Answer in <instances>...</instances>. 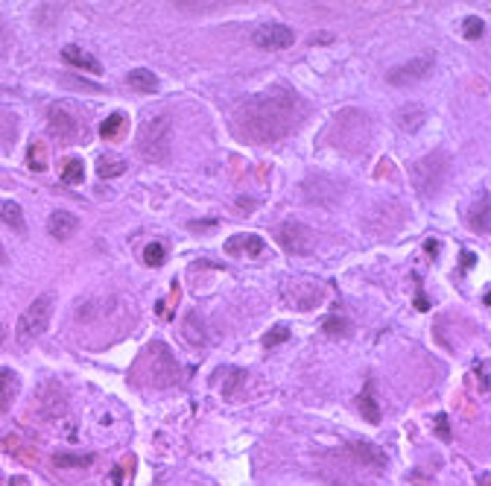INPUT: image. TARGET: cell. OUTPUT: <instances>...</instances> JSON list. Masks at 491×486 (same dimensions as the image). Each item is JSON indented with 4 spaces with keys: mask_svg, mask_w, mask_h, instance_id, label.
Returning <instances> with one entry per match:
<instances>
[{
    "mask_svg": "<svg viewBox=\"0 0 491 486\" xmlns=\"http://www.w3.org/2000/svg\"><path fill=\"white\" fill-rule=\"evenodd\" d=\"M485 32V24H483V18H477V15H468V18L462 21V36L465 39H480Z\"/></svg>",
    "mask_w": 491,
    "mask_h": 486,
    "instance_id": "484cf974",
    "label": "cell"
},
{
    "mask_svg": "<svg viewBox=\"0 0 491 486\" xmlns=\"http://www.w3.org/2000/svg\"><path fill=\"white\" fill-rule=\"evenodd\" d=\"M0 340H3V331H0Z\"/></svg>",
    "mask_w": 491,
    "mask_h": 486,
    "instance_id": "e575fe53",
    "label": "cell"
},
{
    "mask_svg": "<svg viewBox=\"0 0 491 486\" xmlns=\"http://www.w3.org/2000/svg\"><path fill=\"white\" fill-rule=\"evenodd\" d=\"M436 249H439V243H436V240H427V255H430V258H436Z\"/></svg>",
    "mask_w": 491,
    "mask_h": 486,
    "instance_id": "4dcf8cb0",
    "label": "cell"
},
{
    "mask_svg": "<svg viewBox=\"0 0 491 486\" xmlns=\"http://www.w3.org/2000/svg\"><path fill=\"white\" fill-rule=\"evenodd\" d=\"M62 56H64V62H68V64H73V68L85 71V74H94V76H100V74H103L100 62H97L91 53L82 50V47H76V44H68V47H64Z\"/></svg>",
    "mask_w": 491,
    "mask_h": 486,
    "instance_id": "7c38bea8",
    "label": "cell"
},
{
    "mask_svg": "<svg viewBox=\"0 0 491 486\" xmlns=\"http://www.w3.org/2000/svg\"><path fill=\"white\" fill-rule=\"evenodd\" d=\"M12 486H27V480H24V478H15V480H12Z\"/></svg>",
    "mask_w": 491,
    "mask_h": 486,
    "instance_id": "d6a6232c",
    "label": "cell"
},
{
    "mask_svg": "<svg viewBox=\"0 0 491 486\" xmlns=\"http://www.w3.org/2000/svg\"><path fill=\"white\" fill-rule=\"evenodd\" d=\"M126 173V161L118 158V155H103L100 161H97V176L100 179H114V176H123Z\"/></svg>",
    "mask_w": 491,
    "mask_h": 486,
    "instance_id": "e0dca14e",
    "label": "cell"
},
{
    "mask_svg": "<svg viewBox=\"0 0 491 486\" xmlns=\"http://www.w3.org/2000/svg\"><path fill=\"white\" fill-rule=\"evenodd\" d=\"M82 176H85V167H82V161H79V158H68V161H64V167H62V182L79 185V182H82Z\"/></svg>",
    "mask_w": 491,
    "mask_h": 486,
    "instance_id": "603a6c76",
    "label": "cell"
},
{
    "mask_svg": "<svg viewBox=\"0 0 491 486\" xmlns=\"http://www.w3.org/2000/svg\"><path fill=\"white\" fill-rule=\"evenodd\" d=\"M0 261H6V252H3V243H0Z\"/></svg>",
    "mask_w": 491,
    "mask_h": 486,
    "instance_id": "836d02e7",
    "label": "cell"
},
{
    "mask_svg": "<svg viewBox=\"0 0 491 486\" xmlns=\"http://www.w3.org/2000/svg\"><path fill=\"white\" fill-rule=\"evenodd\" d=\"M360 413L366 416V422L369 425H380V408H378V398H374V387L371 384H366V390H363V396H360Z\"/></svg>",
    "mask_w": 491,
    "mask_h": 486,
    "instance_id": "9a60e30c",
    "label": "cell"
},
{
    "mask_svg": "<svg viewBox=\"0 0 491 486\" xmlns=\"http://www.w3.org/2000/svg\"><path fill=\"white\" fill-rule=\"evenodd\" d=\"M53 460H56V466H62V468H79V466H91V463H94V454H56Z\"/></svg>",
    "mask_w": 491,
    "mask_h": 486,
    "instance_id": "d4e9b609",
    "label": "cell"
},
{
    "mask_svg": "<svg viewBox=\"0 0 491 486\" xmlns=\"http://www.w3.org/2000/svg\"><path fill=\"white\" fill-rule=\"evenodd\" d=\"M488 361H483V363H477V378L483 381V393H488Z\"/></svg>",
    "mask_w": 491,
    "mask_h": 486,
    "instance_id": "f546056e",
    "label": "cell"
},
{
    "mask_svg": "<svg viewBox=\"0 0 491 486\" xmlns=\"http://www.w3.org/2000/svg\"><path fill=\"white\" fill-rule=\"evenodd\" d=\"M284 340H290V328H287V326H278V328H272V331L264 337V346L272 349V346H278V343H284Z\"/></svg>",
    "mask_w": 491,
    "mask_h": 486,
    "instance_id": "4316f807",
    "label": "cell"
},
{
    "mask_svg": "<svg viewBox=\"0 0 491 486\" xmlns=\"http://www.w3.org/2000/svg\"><path fill=\"white\" fill-rule=\"evenodd\" d=\"M21 390V381L12 369H0V410H9L15 396Z\"/></svg>",
    "mask_w": 491,
    "mask_h": 486,
    "instance_id": "4fadbf2b",
    "label": "cell"
},
{
    "mask_svg": "<svg viewBox=\"0 0 491 486\" xmlns=\"http://www.w3.org/2000/svg\"><path fill=\"white\" fill-rule=\"evenodd\" d=\"M79 229V220L71 211H53L50 220H47V232H50L53 240H71Z\"/></svg>",
    "mask_w": 491,
    "mask_h": 486,
    "instance_id": "30bf717a",
    "label": "cell"
},
{
    "mask_svg": "<svg viewBox=\"0 0 491 486\" xmlns=\"http://www.w3.org/2000/svg\"><path fill=\"white\" fill-rule=\"evenodd\" d=\"M304 118V100L287 88H269L264 94L246 97L234 109L232 126L237 138L249 144H272L287 138Z\"/></svg>",
    "mask_w": 491,
    "mask_h": 486,
    "instance_id": "6da1fadb",
    "label": "cell"
},
{
    "mask_svg": "<svg viewBox=\"0 0 491 486\" xmlns=\"http://www.w3.org/2000/svg\"><path fill=\"white\" fill-rule=\"evenodd\" d=\"M185 337L190 340L193 346H202L205 340H208V337H205V328H202V322L196 319V314H187V317H185Z\"/></svg>",
    "mask_w": 491,
    "mask_h": 486,
    "instance_id": "7402d4cb",
    "label": "cell"
},
{
    "mask_svg": "<svg viewBox=\"0 0 491 486\" xmlns=\"http://www.w3.org/2000/svg\"><path fill=\"white\" fill-rule=\"evenodd\" d=\"M325 39H331V36H325V32H319V36L313 32V36H310V41H313V44H316V41H319V44H325Z\"/></svg>",
    "mask_w": 491,
    "mask_h": 486,
    "instance_id": "1f68e13d",
    "label": "cell"
},
{
    "mask_svg": "<svg viewBox=\"0 0 491 486\" xmlns=\"http://www.w3.org/2000/svg\"><path fill=\"white\" fill-rule=\"evenodd\" d=\"M264 249H266V243L257 235H232L225 240V252L234 255V258H240V255L257 258V255H264Z\"/></svg>",
    "mask_w": 491,
    "mask_h": 486,
    "instance_id": "9c48e42d",
    "label": "cell"
},
{
    "mask_svg": "<svg viewBox=\"0 0 491 486\" xmlns=\"http://www.w3.org/2000/svg\"><path fill=\"white\" fill-rule=\"evenodd\" d=\"M0 220H3L6 225H12L18 235L27 232V223H24V211H21V205L18 202H12V200H0Z\"/></svg>",
    "mask_w": 491,
    "mask_h": 486,
    "instance_id": "5bb4252c",
    "label": "cell"
},
{
    "mask_svg": "<svg viewBox=\"0 0 491 486\" xmlns=\"http://www.w3.org/2000/svg\"><path fill=\"white\" fill-rule=\"evenodd\" d=\"M433 64L436 59L433 56H418V59H409L404 64H398V68H392L386 74V83L395 85V88H406L413 83H421V79H427L433 74Z\"/></svg>",
    "mask_w": 491,
    "mask_h": 486,
    "instance_id": "8992f818",
    "label": "cell"
},
{
    "mask_svg": "<svg viewBox=\"0 0 491 486\" xmlns=\"http://www.w3.org/2000/svg\"><path fill=\"white\" fill-rule=\"evenodd\" d=\"M436 428H439V436H441V440L450 443V431H448V416H445V413L436 416Z\"/></svg>",
    "mask_w": 491,
    "mask_h": 486,
    "instance_id": "f1b7e54d",
    "label": "cell"
},
{
    "mask_svg": "<svg viewBox=\"0 0 491 486\" xmlns=\"http://www.w3.org/2000/svg\"><path fill=\"white\" fill-rule=\"evenodd\" d=\"M252 41L260 50H287V47H292V41H296V36H292V29L284 24H260L252 32Z\"/></svg>",
    "mask_w": 491,
    "mask_h": 486,
    "instance_id": "ba28073f",
    "label": "cell"
},
{
    "mask_svg": "<svg viewBox=\"0 0 491 486\" xmlns=\"http://www.w3.org/2000/svg\"><path fill=\"white\" fill-rule=\"evenodd\" d=\"M275 237L290 255H310L316 249V232L304 223H281Z\"/></svg>",
    "mask_w": 491,
    "mask_h": 486,
    "instance_id": "5b68a950",
    "label": "cell"
},
{
    "mask_svg": "<svg viewBox=\"0 0 491 486\" xmlns=\"http://www.w3.org/2000/svg\"><path fill=\"white\" fill-rule=\"evenodd\" d=\"M322 328L331 334V337H348V334H351L348 319H342V317H327V319L322 322Z\"/></svg>",
    "mask_w": 491,
    "mask_h": 486,
    "instance_id": "cb8c5ba5",
    "label": "cell"
},
{
    "mask_svg": "<svg viewBox=\"0 0 491 486\" xmlns=\"http://www.w3.org/2000/svg\"><path fill=\"white\" fill-rule=\"evenodd\" d=\"M143 261L146 267H161L164 261H167V247H164L161 240H152L143 247Z\"/></svg>",
    "mask_w": 491,
    "mask_h": 486,
    "instance_id": "ffe728a7",
    "label": "cell"
},
{
    "mask_svg": "<svg viewBox=\"0 0 491 486\" xmlns=\"http://www.w3.org/2000/svg\"><path fill=\"white\" fill-rule=\"evenodd\" d=\"M47 123H50L56 141H62V144L85 141V126H82L64 106H50V111H47Z\"/></svg>",
    "mask_w": 491,
    "mask_h": 486,
    "instance_id": "52a82bcc",
    "label": "cell"
},
{
    "mask_svg": "<svg viewBox=\"0 0 491 486\" xmlns=\"http://www.w3.org/2000/svg\"><path fill=\"white\" fill-rule=\"evenodd\" d=\"M126 83L132 85V88H138V91H143V94H152V91H158V76H155L152 71H146V68H135V71H129Z\"/></svg>",
    "mask_w": 491,
    "mask_h": 486,
    "instance_id": "2e32d148",
    "label": "cell"
},
{
    "mask_svg": "<svg viewBox=\"0 0 491 486\" xmlns=\"http://www.w3.org/2000/svg\"><path fill=\"white\" fill-rule=\"evenodd\" d=\"M240 381H246V375H243V372L240 369H232V372H228V384H225V396H234V390H237V384Z\"/></svg>",
    "mask_w": 491,
    "mask_h": 486,
    "instance_id": "83f0119b",
    "label": "cell"
},
{
    "mask_svg": "<svg viewBox=\"0 0 491 486\" xmlns=\"http://www.w3.org/2000/svg\"><path fill=\"white\" fill-rule=\"evenodd\" d=\"M173 147V118L170 115H155L143 120L141 135H138V150L146 161H167Z\"/></svg>",
    "mask_w": 491,
    "mask_h": 486,
    "instance_id": "7a4b0ae2",
    "label": "cell"
},
{
    "mask_svg": "<svg viewBox=\"0 0 491 486\" xmlns=\"http://www.w3.org/2000/svg\"><path fill=\"white\" fill-rule=\"evenodd\" d=\"M50 317H53V296L44 293L21 314V319H18V343L21 346L36 343V340L47 331V326H50Z\"/></svg>",
    "mask_w": 491,
    "mask_h": 486,
    "instance_id": "3957f363",
    "label": "cell"
},
{
    "mask_svg": "<svg viewBox=\"0 0 491 486\" xmlns=\"http://www.w3.org/2000/svg\"><path fill=\"white\" fill-rule=\"evenodd\" d=\"M448 158L445 153H430V155H424L415 161V167H413V176H415V188L421 197H436L441 182L448 179Z\"/></svg>",
    "mask_w": 491,
    "mask_h": 486,
    "instance_id": "277c9868",
    "label": "cell"
},
{
    "mask_svg": "<svg viewBox=\"0 0 491 486\" xmlns=\"http://www.w3.org/2000/svg\"><path fill=\"white\" fill-rule=\"evenodd\" d=\"M126 132V118L123 115H108L100 126V138L103 141H118Z\"/></svg>",
    "mask_w": 491,
    "mask_h": 486,
    "instance_id": "d6986e66",
    "label": "cell"
},
{
    "mask_svg": "<svg viewBox=\"0 0 491 486\" xmlns=\"http://www.w3.org/2000/svg\"><path fill=\"white\" fill-rule=\"evenodd\" d=\"M348 451L360 460V463H366V466H371L374 472H383L386 468V454L378 448V445H371V443H360V440H354V443H348Z\"/></svg>",
    "mask_w": 491,
    "mask_h": 486,
    "instance_id": "8fae6325",
    "label": "cell"
},
{
    "mask_svg": "<svg viewBox=\"0 0 491 486\" xmlns=\"http://www.w3.org/2000/svg\"><path fill=\"white\" fill-rule=\"evenodd\" d=\"M27 167L32 173H44L47 170V144L44 141L29 144V150H27Z\"/></svg>",
    "mask_w": 491,
    "mask_h": 486,
    "instance_id": "ac0fdd59",
    "label": "cell"
},
{
    "mask_svg": "<svg viewBox=\"0 0 491 486\" xmlns=\"http://www.w3.org/2000/svg\"><path fill=\"white\" fill-rule=\"evenodd\" d=\"M471 229L480 232V235H488V193H483L480 208H474V214H471Z\"/></svg>",
    "mask_w": 491,
    "mask_h": 486,
    "instance_id": "44dd1931",
    "label": "cell"
}]
</instances>
